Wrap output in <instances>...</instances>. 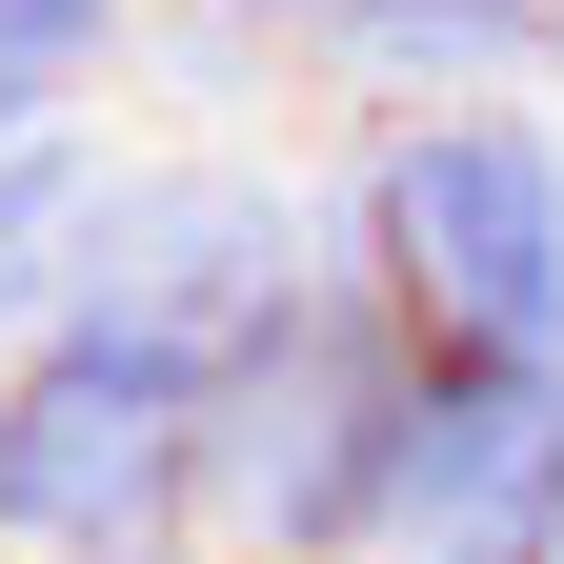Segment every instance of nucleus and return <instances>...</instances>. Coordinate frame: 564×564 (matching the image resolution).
I'll use <instances>...</instances> for the list:
<instances>
[{"mask_svg":"<svg viewBox=\"0 0 564 564\" xmlns=\"http://www.w3.org/2000/svg\"><path fill=\"white\" fill-rule=\"evenodd\" d=\"M323 262V182L242 141H121L82 282L0 383V564H223V364Z\"/></svg>","mask_w":564,"mask_h":564,"instance_id":"1","label":"nucleus"},{"mask_svg":"<svg viewBox=\"0 0 564 564\" xmlns=\"http://www.w3.org/2000/svg\"><path fill=\"white\" fill-rule=\"evenodd\" d=\"M403 423H423V323L383 303V262L323 202V262L223 364V564H364L383 484H403Z\"/></svg>","mask_w":564,"mask_h":564,"instance_id":"2","label":"nucleus"},{"mask_svg":"<svg viewBox=\"0 0 564 564\" xmlns=\"http://www.w3.org/2000/svg\"><path fill=\"white\" fill-rule=\"evenodd\" d=\"M343 242L383 262V303L423 343H544L564 364V101H423L343 121Z\"/></svg>","mask_w":564,"mask_h":564,"instance_id":"3","label":"nucleus"},{"mask_svg":"<svg viewBox=\"0 0 564 564\" xmlns=\"http://www.w3.org/2000/svg\"><path fill=\"white\" fill-rule=\"evenodd\" d=\"M364 564H564V364L544 343H423V423Z\"/></svg>","mask_w":564,"mask_h":564,"instance_id":"4","label":"nucleus"},{"mask_svg":"<svg viewBox=\"0 0 564 564\" xmlns=\"http://www.w3.org/2000/svg\"><path fill=\"white\" fill-rule=\"evenodd\" d=\"M323 121H423V101H564V0H343L303 41Z\"/></svg>","mask_w":564,"mask_h":564,"instance_id":"5","label":"nucleus"},{"mask_svg":"<svg viewBox=\"0 0 564 564\" xmlns=\"http://www.w3.org/2000/svg\"><path fill=\"white\" fill-rule=\"evenodd\" d=\"M101 182H121V141H101V121H41V141H0V383H21V343L61 323V282H82Z\"/></svg>","mask_w":564,"mask_h":564,"instance_id":"6","label":"nucleus"},{"mask_svg":"<svg viewBox=\"0 0 564 564\" xmlns=\"http://www.w3.org/2000/svg\"><path fill=\"white\" fill-rule=\"evenodd\" d=\"M141 21H162V0H0V141L101 121V82L141 61Z\"/></svg>","mask_w":564,"mask_h":564,"instance_id":"7","label":"nucleus"},{"mask_svg":"<svg viewBox=\"0 0 564 564\" xmlns=\"http://www.w3.org/2000/svg\"><path fill=\"white\" fill-rule=\"evenodd\" d=\"M223 21H262V41H282V61H303V41H323V21H343V0H223Z\"/></svg>","mask_w":564,"mask_h":564,"instance_id":"8","label":"nucleus"}]
</instances>
